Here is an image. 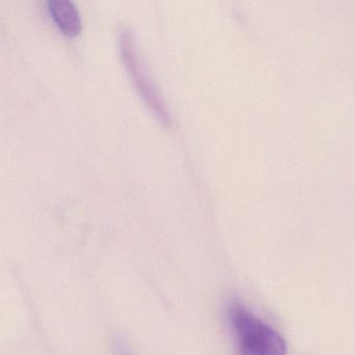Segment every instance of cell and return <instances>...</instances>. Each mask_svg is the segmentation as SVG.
<instances>
[{
  "label": "cell",
  "instance_id": "obj_2",
  "mask_svg": "<svg viewBox=\"0 0 355 355\" xmlns=\"http://www.w3.org/2000/svg\"><path fill=\"white\" fill-rule=\"evenodd\" d=\"M119 46L122 60L126 66L130 78H132V83H135L137 90L144 99L147 107L164 125H171L172 118L169 110L166 107L157 87L151 80L150 76L143 65V62H141L134 36L128 28H122L120 30Z\"/></svg>",
  "mask_w": 355,
  "mask_h": 355
},
{
  "label": "cell",
  "instance_id": "obj_4",
  "mask_svg": "<svg viewBox=\"0 0 355 355\" xmlns=\"http://www.w3.org/2000/svg\"><path fill=\"white\" fill-rule=\"evenodd\" d=\"M115 355H132V353L124 345H118Z\"/></svg>",
  "mask_w": 355,
  "mask_h": 355
},
{
  "label": "cell",
  "instance_id": "obj_3",
  "mask_svg": "<svg viewBox=\"0 0 355 355\" xmlns=\"http://www.w3.org/2000/svg\"><path fill=\"white\" fill-rule=\"evenodd\" d=\"M47 9L55 24L67 37H76L82 31V20L76 6L66 0H49Z\"/></svg>",
  "mask_w": 355,
  "mask_h": 355
},
{
  "label": "cell",
  "instance_id": "obj_1",
  "mask_svg": "<svg viewBox=\"0 0 355 355\" xmlns=\"http://www.w3.org/2000/svg\"><path fill=\"white\" fill-rule=\"evenodd\" d=\"M230 318L243 355H286L282 336L248 309L234 305Z\"/></svg>",
  "mask_w": 355,
  "mask_h": 355
}]
</instances>
